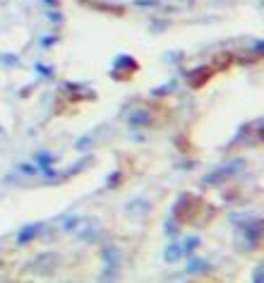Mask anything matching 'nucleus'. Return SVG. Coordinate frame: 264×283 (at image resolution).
Here are the masks:
<instances>
[{"label":"nucleus","instance_id":"obj_1","mask_svg":"<svg viewBox=\"0 0 264 283\" xmlns=\"http://www.w3.org/2000/svg\"><path fill=\"white\" fill-rule=\"evenodd\" d=\"M39 223H36V226H27V228H22V233H20V235H17V243H20V245H27V243H29L31 238H36V235H39Z\"/></svg>","mask_w":264,"mask_h":283},{"label":"nucleus","instance_id":"obj_2","mask_svg":"<svg viewBox=\"0 0 264 283\" xmlns=\"http://www.w3.org/2000/svg\"><path fill=\"white\" fill-rule=\"evenodd\" d=\"M103 259L108 262V264H106V269H108V271H113V269H118V262H120V255H118V250H116V247H108V250L103 252ZM108 271H106V274H108Z\"/></svg>","mask_w":264,"mask_h":283},{"label":"nucleus","instance_id":"obj_3","mask_svg":"<svg viewBox=\"0 0 264 283\" xmlns=\"http://www.w3.org/2000/svg\"><path fill=\"white\" fill-rule=\"evenodd\" d=\"M149 120H151V115L147 113V111H137L135 115H130V125H149Z\"/></svg>","mask_w":264,"mask_h":283},{"label":"nucleus","instance_id":"obj_4","mask_svg":"<svg viewBox=\"0 0 264 283\" xmlns=\"http://www.w3.org/2000/svg\"><path fill=\"white\" fill-rule=\"evenodd\" d=\"M200 247V238L197 235H190L187 240H185V247H183V255H192L195 250Z\"/></svg>","mask_w":264,"mask_h":283},{"label":"nucleus","instance_id":"obj_5","mask_svg":"<svg viewBox=\"0 0 264 283\" xmlns=\"http://www.w3.org/2000/svg\"><path fill=\"white\" fill-rule=\"evenodd\" d=\"M180 257H183V250H180V247H178V245H171V247H168V250H166V255H163V259H166V262H171V264H173V262H178V259H180Z\"/></svg>","mask_w":264,"mask_h":283},{"label":"nucleus","instance_id":"obj_6","mask_svg":"<svg viewBox=\"0 0 264 283\" xmlns=\"http://www.w3.org/2000/svg\"><path fill=\"white\" fill-rule=\"evenodd\" d=\"M204 269H209V264L204 259H195V262L187 264V271H204Z\"/></svg>","mask_w":264,"mask_h":283},{"label":"nucleus","instance_id":"obj_7","mask_svg":"<svg viewBox=\"0 0 264 283\" xmlns=\"http://www.w3.org/2000/svg\"><path fill=\"white\" fill-rule=\"evenodd\" d=\"M80 223H82V219H80V216H72V219H67V221H65V226H62V228H65L67 233H75Z\"/></svg>","mask_w":264,"mask_h":283},{"label":"nucleus","instance_id":"obj_8","mask_svg":"<svg viewBox=\"0 0 264 283\" xmlns=\"http://www.w3.org/2000/svg\"><path fill=\"white\" fill-rule=\"evenodd\" d=\"M53 159H51V154H46V151H41L39 156H36V163H41V166H48Z\"/></svg>","mask_w":264,"mask_h":283},{"label":"nucleus","instance_id":"obj_9","mask_svg":"<svg viewBox=\"0 0 264 283\" xmlns=\"http://www.w3.org/2000/svg\"><path fill=\"white\" fill-rule=\"evenodd\" d=\"M20 170H22L24 175H34V173H39V168H36V166H27V163H24V166H20Z\"/></svg>","mask_w":264,"mask_h":283},{"label":"nucleus","instance_id":"obj_10","mask_svg":"<svg viewBox=\"0 0 264 283\" xmlns=\"http://www.w3.org/2000/svg\"><path fill=\"white\" fill-rule=\"evenodd\" d=\"M135 5H140V7H154V5H159V2H156V0H135Z\"/></svg>","mask_w":264,"mask_h":283},{"label":"nucleus","instance_id":"obj_11","mask_svg":"<svg viewBox=\"0 0 264 283\" xmlns=\"http://www.w3.org/2000/svg\"><path fill=\"white\" fill-rule=\"evenodd\" d=\"M166 233H171V235H176L178 230H176V223L171 221V223H166Z\"/></svg>","mask_w":264,"mask_h":283},{"label":"nucleus","instance_id":"obj_12","mask_svg":"<svg viewBox=\"0 0 264 283\" xmlns=\"http://www.w3.org/2000/svg\"><path fill=\"white\" fill-rule=\"evenodd\" d=\"M62 17H60V12H51V22H60Z\"/></svg>","mask_w":264,"mask_h":283},{"label":"nucleus","instance_id":"obj_13","mask_svg":"<svg viewBox=\"0 0 264 283\" xmlns=\"http://www.w3.org/2000/svg\"><path fill=\"white\" fill-rule=\"evenodd\" d=\"M43 2H46V5H56L58 0H43Z\"/></svg>","mask_w":264,"mask_h":283}]
</instances>
